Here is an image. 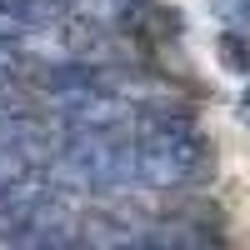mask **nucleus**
I'll list each match as a JSON object with an SVG mask.
<instances>
[{"instance_id": "obj_1", "label": "nucleus", "mask_w": 250, "mask_h": 250, "mask_svg": "<svg viewBox=\"0 0 250 250\" xmlns=\"http://www.w3.org/2000/svg\"><path fill=\"white\" fill-rule=\"evenodd\" d=\"M0 15L10 25H55L60 20V0H0Z\"/></svg>"}, {"instance_id": "obj_2", "label": "nucleus", "mask_w": 250, "mask_h": 250, "mask_svg": "<svg viewBox=\"0 0 250 250\" xmlns=\"http://www.w3.org/2000/svg\"><path fill=\"white\" fill-rule=\"evenodd\" d=\"M215 55H220V65H225V70L250 75V35H245V30H220Z\"/></svg>"}, {"instance_id": "obj_3", "label": "nucleus", "mask_w": 250, "mask_h": 250, "mask_svg": "<svg viewBox=\"0 0 250 250\" xmlns=\"http://www.w3.org/2000/svg\"><path fill=\"white\" fill-rule=\"evenodd\" d=\"M210 10L225 30H245L250 35V0H210Z\"/></svg>"}, {"instance_id": "obj_4", "label": "nucleus", "mask_w": 250, "mask_h": 250, "mask_svg": "<svg viewBox=\"0 0 250 250\" xmlns=\"http://www.w3.org/2000/svg\"><path fill=\"white\" fill-rule=\"evenodd\" d=\"M240 110H245V120H250V90H245V100H240Z\"/></svg>"}]
</instances>
